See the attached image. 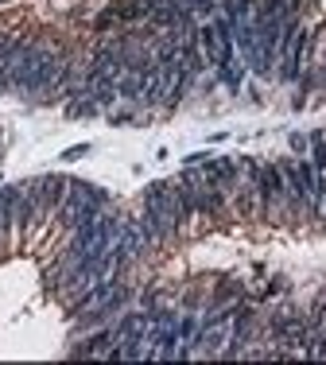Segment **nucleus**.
Returning <instances> with one entry per match:
<instances>
[{"label": "nucleus", "mask_w": 326, "mask_h": 365, "mask_svg": "<svg viewBox=\"0 0 326 365\" xmlns=\"http://www.w3.org/2000/svg\"><path fill=\"white\" fill-rule=\"evenodd\" d=\"M82 155H90V144H74L63 152V160H82Z\"/></svg>", "instance_id": "11"}, {"label": "nucleus", "mask_w": 326, "mask_h": 365, "mask_svg": "<svg viewBox=\"0 0 326 365\" xmlns=\"http://www.w3.org/2000/svg\"><path fill=\"white\" fill-rule=\"evenodd\" d=\"M20 190L23 182H12V187H0V237L16 230V206H20Z\"/></svg>", "instance_id": "6"}, {"label": "nucleus", "mask_w": 326, "mask_h": 365, "mask_svg": "<svg viewBox=\"0 0 326 365\" xmlns=\"http://www.w3.org/2000/svg\"><path fill=\"white\" fill-rule=\"evenodd\" d=\"M140 202H148V206H156L159 214H167V218L179 225V233L191 225V222H186V214H183V202H179V195H175V187H171V182H163V179H156V182H148V187H144Z\"/></svg>", "instance_id": "2"}, {"label": "nucleus", "mask_w": 326, "mask_h": 365, "mask_svg": "<svg viewBox=\"0 0 326 365\" xmlns=\"http://www.w3.org/2000/svg\"><path fill=\"white\" fill-rule=\"evenodd\" d=\"M140 222H144V230H148V237H152V245H167L171 237H179V225L167 218V214H159L156 206H148V202H140Z\"/></svg>", "instance_id": "5"}, {"label": "nucleus", "mask_w": 326, "mask_h": 365, "mask_svg": "<svg viewBox=\"0 0 326 365\" xmlns=\"http://www.w3.org/2000/svg\"><path fill=\"white\" fill-rule=\"evenodd\" d=\"M237 299H245V284H241V280H221L218 292L210 295L214 307H218V303H237Z\"/></svg>", "instance_id": "7"}, {"label": "nucleus", "mask_w": 326, "mask_h": 365, "mask_svg": "<svg viewBox=\"0 0 326 365\" xmlns=\"http://www.w3.org/2000/svg\"><path fill=\"white\" fill-rule=\"evenodd\" d=\"M128 299H132V288H128V284L121 280L113 292L105 295V299L98 303V307L82 311V315H78V323H82V327H109V323H113V319H117V315H121V311L128 307Z\"/></svg>", "instance_id": "3"}, {"label": "nucleus", "mask_w": 326, "mask_h": 365, "mask_svg": "<svg viewBox=\"0 0 326 365\" xmlns=\"http://www.w3.org/2000/svg\"><path fill=\"white\" fill-rule=\"evenodd\" d=\"M66 113H70V117H98L101 106L93 98H74L70 106H66Z\"/></svg>", "instance_id": "9"}, {"label": "nucleus", "mask_w": 326, "mask_h": 365, "mask_svg": "<svg viewBox=\"0 0 326 365\" xmlns=\"http://www.w3.org/2000/svg\"><path fill=\"white\" fill-rule=\"evenodd\" d=\"M136 109H140V106H132V101H128L125 109H109V120H113V125H128V120L136 117Z\"/></svg>", "instance_id": "10"}, {"label": "nucleus", "mask_w": 326, "mask_h": 365, "mask_svg": "<svg viewBox=\"0 0 326 365\" xmlns=\"http://www.w3.org/2000/svg\"><path fill=\"white\" fill-rule=\"evenodd\" d=\"M307 144H311V140H307V136H299V133H295V136H291V148H295V152H299V155H303V152H307Z\"/></svg>", "instance_id": "12"}, {"label": "nucleus", "mask_w": 326, "mask_h": 365, "mask_svg": "<svg viewBox=\"0 0 326 365\" xmlns=\"http://www.w3.org/2000/svg\"><path fill=\"white\" fill-rule=\"evenodd\" d=\"M319 218H322V222H326V198H322V210H319Z\"/></svg>", "instance_id": "13"}, {"label": "nucleus", "mask_w": 326, "mask_h": 365, "mask_svg": "<svg viewBox=\"0 0 326 365\" xmlns=\"http://www.w3.org/2000/svg\"><path fill=\"white\" fill-rule=\"evenodd\" d=\"M256 222H276L284 214V198H288V182H284V168L280 163H261L256 171Z\"/></svg>", "instance_id": "1"}, {"label": "nucleus", "mask_w": 326, "mask_h": 365, "mask_svg": "<svg viewBox=\"0 0 326 365\" xmlns=\"http://www.w3.org/2000/svg\"><path fill=\"white\" fill-rule=\"evenodd\" d=\"M199 47H202L206 63L218 66V31H214V24H202L199 28Z\"/></svg>", "instance_id": "8"}, {"label": "nucleus", "mask_w": 326, "mask_h": 365, "mask_svg": "<svg viewBox=\"0 0 326 365\" xmlns=\"http://www.w3.org/2000/svg\"><path fill=\"white\" fill-rule=\"evenodd\" d=\"M311 47H315V31L307 28H299V36H295V43H291V51L284 58H280V71H276V78L280 82H299V74H303V66H307V58H311Z\"/></svg>", "instance_id": "4"}]
</instances>
